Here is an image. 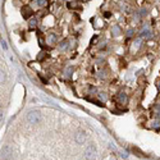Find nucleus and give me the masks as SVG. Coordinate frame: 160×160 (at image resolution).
Wrapping results in <instances>:
<instances>
[{
  "instance_id": "obj_12",
  "label": "nucleus",
  "mask_w": 160,
  "mask_h": 160,
  "mask_svg": "<svg viewBox=\"0 0 160 160\" xmlns=\"http://www.w3.org/2000/svg\"><path fill=\"white\" fill-rule=\"evenodd\" d=\"M141 42H142V40H141V38H137V40L134 41V48H136V49H138V48H140Z\"/></svg>"
},
{
  "instance_id": "obj_7",
  "label": "nucleus",
  "mask_w": 160,
  "mask_h": 160,
  "mask_svg": "<svg viewBox=\"0 0 160 160\" xmlns=\"http://www.w3.org/2000/svg\"><path fill=\"white\" fill-rule=\"evenodd\" d=\"M48 44H54V42H56V35L55 33H51L48 36Z\"/></svg>"
},
{
  "instance_id": "obj_4",
  "label": "nucleus",
  "mask_w": 160,
  "mask_h": 160,
  "mask_svg": "<svg viewBox=\"0 0 160 160\" xmlns=\"http://www.w3.org/2000/svg\"><path fill=\"white\" fill-rule=\"evenodd\" d=\"M21 13H22V16H23L24 19H28V18H31V17L33 16V10H32V8H31V6H28V5L22 6Z\"/></svg>"
},
{
  "instance_id": "obj_10",
  "label": "nucleus",
  "mask_w": 160,
  "mask_h": 160,
  "mask_svg": "<svg viewBox=\"0 0 160 160\" xmlns=\"http://www.w3.org/2000/svg\"><path fill=\"white\" fill-rule=\"evenodd\" d=\"M67 46H68V41H63V42H60L59 48H60V50H65Z\"/></svg>"
},
{
  "instance_id": "obj_11",
  "label": "nucleus",
  "mask_w": 160,
  "mask_h": 160,
  "mask_svg": "<svg viewBox=\"0 0 160 160\" xmlns=\"http://www.w3.org/2000/svg\"><path fill=\"white\" fill-rule=\"evenodd\" d=\"M37 5L38 6H45L46 4H48V0H37Z\"/></svg>"
},
{
  "instance_id": "obj_2",
  "label": "nucleus",
  "mask_w": 160,
  "mask_h": 160,
  "mask_svg": "<svg viewBox=\"0 0 160 160\" xmlns=\"http://www.w3.org/2000/svg\"><path fill=\"white\" fill-rule=\"evenodd\" d=\"M96 159V147L90 145L85 151V160H95Z\"/></svg>"
},
{
  "instance_id": "obj_5",
  "label": "nucleus",
  "mask_w": 160,
  "mask_h": 160,
  "mask_svg": "<svg viewBox=\"0 0 160 160\" xmlns=\"http://www.w3.org/2000/svg\"><path fill=\"white\" fill-rule=\"evenodd\" d=\"M86 141V133L83 132V131H78L76 133V142L77 144H83V142Z\"/></svg>"
},
{
  "instance_id": "obj_3",
  "label": "nucleus",
  "mask_w": 160,
  "mask_h": 160,
  "mask_svg": "<svg viewBox=\"0 0 160 160\" xmlns=\"http://www.w3.org/2000/svg\"><path fill=\"white\" fill-rule=\"evenodd\" d=\"M1 158L4 160H10L12 159V150H10V147L8 146V145H4L1 149Z\"/></svg>"
},
{
  "instance_id": "obj_6",
  "label": "nucleus",
  "mask_w": 160,
  "mask_h": 160,
  "mask_svg": "<svg viewBox=\"0 0 160 160\" xmlns=\"http://www.w3.org/2000/svg\"><path fill=\"white\" fill-rule=\"evenodd\" d=\"M117 101H118L119 104H127V101H128L127 95L124 94V92H120V94L117 96Z\"/></svg>"
},
{
  "instance_id": "obj_14",
  "label": "nucleus",
  "mask_w": 160,
  "mask_h": 160,
  "mask_svg": "<svg viewBox=\"0 0 160 160\" xmlns=\"http://www.w3.org/2000/svg\"><path fill=\"white\" fill-rule=\"evenodd\" d=\"M113 30H114V35H119V27L118 26H114Z\"/></svg>"
},
{
  "instance_id": "obj_8",
  "label": "nucleus",
  "mask_w": 160,
  "mask_h": 160,
  "mask_svg": "<svg viewBox=\"0 0 160 160\" xmlns=\"http://www.w3.org/2000/svg\"><path fill=\"white\" fill-rule=\"evenodd\" d=\"M6 81V74L5 72H3V70H0V85H3Z\"/></svg>"
},
{
  "instance_id": "obj_15",
  "label": "nucleus",
  "mask_w": 160,
  "mask_h": 160,
  "mask_svg": "<svg viewBox=\"0 0 160 160\" xmlns=\"http://www.w3.org/2000/svg\"><path fill=\"white\" fill-rule=\"evenodd\" d=\"M0 44L3 45V49H4V50H6V44H5V41H4V40H0Z\"/></svg>"
},
{
  "instance_id": "obj_13",
  "label": "nucleus",
  "mask_w": 160,
  "mask_h": 160,
  "mask_svg": "<svg viewBox=\"0 0 160 160\" xmlns=\"http://www.w3.org/2000/svg\"><path fill=\"white\" fill-rule=\"evenodd\" d=\"M36 23H37V21L35 19V18H32V19L30 21V26H31V27H35V26H36Z\"/></svg>"
},
{
  "instance_id": "obj_1",
  "label": "nucleus",
  "mask_w": 160,
  "mask_h": 160,
  "mask_svg": "<svg viewBox=\"0 0 160 160\" xmlns=\"http://www.w3.org/2000/svg\"><path fill=\"white\" fill-rule=\"evenodd\" d=\"M27 122L31 123V124H37L41 122V114L38 112H36V110H32V112H28L27 113V117H26Z\"/></svg>"
},
{
  "instance_id": "obj_16",
  "label": "nucleus",
  "mask_w": 160,
  "mask_h": 160,
  "mask_svg": "<svg viewBox=\"0 0 160 160\" xmlns=\"http://www.w3.org/2000/svg\"><path fill=\"white\" fill-rule=\"evenodd\" d=\"M3 118H4V112H3V110H0V122L3 120Z\"/></svg>"
},
{
  "instance_id": "obj_9",
  "label": "nucleus",
  "mask_w": 160,
  "mask_h": 160,
  "mask_svg": "<svg viewBox=\"0 0 160 160\" xmlns=\"http://www.w3.org/2000/svg\"><path fill=\"white\" fill-rule=\"evenodd\" d=\"M141 36H142V37H150V36H151V32H150V30H142V32H141Z\"/></svg>"
}]
</instances>
